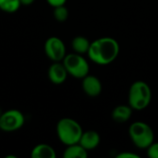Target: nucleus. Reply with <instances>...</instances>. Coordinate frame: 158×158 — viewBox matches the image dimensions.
Instances as JSON below:
<instances>
[{
	"label": "nucleus",
	"instance_id": "18",
	"mask_svg": "<svg viewBox=\"0 0 158 158\" xmlns=\"http://www.w3.org/2000/svg\"><path fill=\"white\" fill-rule=\"evenodd\" d=\"M46 2L48 3L49 6H51L53 7H56V6H58L65 5L67 0H46Z\"/></svg>",
	"mask_w": 158,
	"mask_h": 158
},
{
	"label": "nucleus",
	"instance_id": "1",
	"mask_svg": "<svg viewBox=\"0 0 158 158\" xmlns=\"http://www.w3.org/2000/svg\"><path fill=\"white\" fill-rule=\"evenodd\" d=\"M119 50V44L116 39L112 37H101L91 43L87 55L94 64L106 66L116 60Z\"/></svg>",
	"mask_w": 158,
	"mask_h": 158
},
{
	"label": "nucleus",
	"instance_id": "2",
	"mask_svg": "<svg viewBox=\"0 0 158 158\" xmlns=\"http://www.w3.org/2000/svg\"><path fill=\"white\" fill-rule=\"evenodd\" d=\"M83 131L78 121L70 118H63L56 124V135L66 146L78 143Z\"/></svg>",
	"mask_w": 158,
	"mask_h": 158
},
{
	"label": "nucleus",
	"instance_id": "9",
	"mask_svg": "<svg viewBox=\"0 0 158 158\" xmlns=\"http://www.w3.org/2000/svg\"><path fill=\"white\" fill-rule=\"evenodd\" d=\"M82 90L91 97H96L102 93L101 81L94 75H87L82 79Z\"/></svg>",
	"mask_w": 158,
	"mask_h": 158
},
{
	"label": "nucleus",
	"instance_id": "5",
	"mask_svg": "<svg viewBox=\"0 0 158 158\" xmlns=\"http://www.w3.org/2000/svg\"><path fill=\"white\" fill-rule=\"evenodd\" d=\"M62 63L64 64L68 73L76 79L82 80L89 74V63L81 54H68L62 60Z\"/></svg>",
	"mask_w": 158,
	"mask_h": 158
},
{
	"label": "nucleus",
	"instance_id": "15",
	"mask_svg": "<svg viewBox=\"0 0 158 158\" xmlns=\"http://www.w3.org/2000/svg\"><path fill=\"white\" fill-rule=\"evenodd\" d=\"M20 6L19 0H0V10L6 13H15Z\"/></svg>",
	"mask_w": 158,
	"mask_h": 158
},
{
	"label": "nucleus",
	"instance_id": "19",
	"mask_svg": "<svg viewBox=\"0 0 158 158\" xmlns=\"http://www.w3.org/2000/svg\"><path fill=\"white\" fill-rule=\"evenodd\" d=\"M117 158H140V156L136 154H133V153L124 152V153H120L119 155H118Z\"/></svg>",
	"mask_w": 158,
	"mask_h": 158
},
{
	"label": "nucleus",
	"instance_id": "16",
	"mask_svg": "<svg viewBox=\"0 0 158 158\" xmlns=\"http://www.w3.org/2000/svg\"><path fill=\"white\" fill-rule=\"evenodd\" d=\"M53 15H54V18L56 20H57L59 22H64L69 18V10L65 6V5L58 6L54 7Z\"/></svg>",
	"mask_w": 158,
	"mask_h": 158
},
{
	"label": "nucleus",
	"instance_id": "14",
	"mask_svg": "<svg viewBox=\"0 0 158 158\" xmlns=\"http://www.w3.org/2000/svg\"><path fill=\"white\" fill-rule=\"evenodd\" d=\"M90 41L84 36H76L71 42V47L77 54H87L90 47Z\"/></svg>",
	"mask_w": 158,
	"mask_h": 158
},
{
	"label": "nucleus",
	"instance_id": "21",
	"mask_svg": "<svg viewBox=\"0 0 158 158\" xmlns=\"http://www.w3.org/2000/svg\"><path fill=\"white\" fill-rule=\"evenodd\" d=\"M0 131H1V130H0Z\"/></svg>",
	"mask_w": 158,
	"mask_h": 158
},
{
	"label": "nucleus",
	"instance_id": "8",
	"mask_svg": "<svg viewBox=\"0 0 158 158\" xmlns=\"http://www.w3.org/2000/svg\"><path fill=\"white\" fill-rule=\"evenodd\" d=\"M69 73L64 66L63 63L60 62H54L48 69L47 76L49 81L56 85L62 84L68 77Z\"/></svg>",
	"mask_w": 158,
	"mask_h": 158
},
{
	"label": "nucleus",
	"instance_id": "11",
	"mask_svg": "<svg viewBox=\"0 0 158 158\" xmlns=\"http://www.w3.org/2000/svg\"><path fill=\"white\" fill-rule=\"evenodd\" d=\"M132 110L133 109L130 106L119 105L113 109L112 118L118 123H125L131 118Z\"/></svg>",
	"mask_w": 158,
	"mask_h": 158
},
{
	"label": "nucleus",
	"instance_id": "4",
	"mask_svg": "<svg viewBox=\"0 0 158 158\" xmlns=\"http://www.w3.org/2000/svg\"><path fill=\"white\" fill-rule=\"evenodd\" d=\"M129 134L134 145L140 149H147L155 140L152 128L143 121L133 122L130 126Z\"/></svg>",
	"mask_w": 158,
	"mask_h": 158
},
{
	"label": "nucleus",
	"instance_id": "6",
	"mask_svg": "<svg viewBox=\"0 0 158 158\" xmlns=\"http://www.w3.org/2000/svg\"><path fill=\"white\" fill-rule=\"evenodd\" d=\"M25 118L21 111L9 109L0 115V130L5 132H13L23 127Z\"/></svg>",
	"mask_w": 158,
	"mask_h": 158
},
{
	"label": "nucleus",
	"instance_id": "10",
	"mask_svg": "<svg viewBox=\"0 0 158 158\" xmlns=\"http://www.w3.org/2000/svg\"><path fill=\"white\" fill-rule=\"evenodd\" d=\"M100 135L95 131H87L82 132L79 143L83 146L87 151L95 149L100 144Z\"/></svg>",
	"mask_w": 158,
	"mask_h": 158
},
{
	"label": "nucleus",
	"instance_id": "13",
	"mask_svg": "<svg viewBox=\"0 0 158 158\" xmlns=\"http://www.w3.org/2000/svg\"><path fill=\"white\" fill-rule=\"evenodd\" d=\"M87 156V150L79 143L68 145L63 153L64 158H86Z\"/></svg>",
	"mask_w": 158,
	"mask_h": 158
},
{
	"label": "nucleus",
	"instance_id": "3",
	"mask_svg": "<svg viewBox=\"0 0 158 158\" xmlns=\"http://www.w3.org/2000/svg\"><path fill=\"white\" fill-rule=\"evenodd\" d=\"M152 101V90L143 81H134L129 90V106L137 111L145 109Z\"/></svg>",
	"mask_w": 158,
	"mask_h": 158
},
{
	"label": "nucleus",
	"instance_id": "12",
	"mask_svg": "<svg viewBox=\"0 0 158 158\" xmlns=\"http://www.w3.org/2000/svg\"><path fill=\"white\" fill-rule=\"evenodd\" d=\"M31 156L32 158H56V154L51 145L46 143H39L32 148Z\"/></svg>",
	"mask_w": 158,
	"mask_h": 158
},
{
	"label": "nucleus",
	"instance_id": "7",
	"mask_svg": "<svg viewBox=\"0 0 158 158\" xmlns=\"http://www.w3.org/2000/svg\"><path fill=\"white\" fill-rule=\"evenodd\" d=\"M44 53L46 56L53 62H60L66 56V46L63 41L56 37H49L44 45Z\"/></svg>",
	"mask_w": 158,
	"mask_h": 158
},
{
	"label": "nucleus",
	"instance_id": "17",
	"mask_svg": "<svg viewBox=\"0 0 158 158\" xmlns=\"http://www.w3.org/2000/svg\"><path fill=\"white\" fill-rule=\"evenodd\" d=\"M147 156L150 158H158V143H153L147 148Z\"/></svg>",
	"mask_w": 158,
	"mask_h": 158
},
{
	"label": "nucleus",
	"instance_id": "20",
	"mask_svg": "<svg viewBox=\"0 0 158 158\" xmlns=\"http://www.w3.org/2000/svg\"><path fill=\"white\" fill-rule=\"evenodd\" d=\"M34 1H35V0H19V2H20V4H21L22 6H30V5H31Z\"/></svg>",
	"mask_w": 158,
	"mask_h": 158
}]
</instances>
